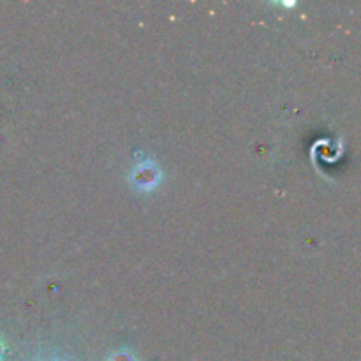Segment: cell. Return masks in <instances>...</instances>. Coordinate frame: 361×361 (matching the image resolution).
<instances>
[{"instance_id": "3957f363", "label": "cell", "mask_w": 361, "mask_h": 361, "mask_svg": "<svg viewBox=\"0 0 361 361\" xmlns=\"http://www.w3.org/2000/svg\"><path fill=\"white\" fill-rule=\"evenodd\" d=\"M2 356H4V344L0 342V360H2Z\"/></svg>"}, {"instance_id": "6da1fadb", "label": "cell", "mask_w": 361, "mask_h": 361, "mask_svg": "<svg viewBox=\"0 0 361 361\" xmlns=\"http://www.w3.org/2000/svg\"><path fill=\"white\" fill-rule=\"evenodd\" d=\"M129 183L140 194H150L157 191L163 183V169L151 157H143L138 160L127 175Z\"/></svg>"}, {"instance_id": "7a4b0ae2", "label": "cell", "mask_w": 361, "mask_h": 361, "mask_svg": "<svg viewBox=\"0 0 361 361\" xmlns=\"http://www.w3.org/2000/svg\"><path fill=\"white\" fill-rule=\"evenodd\" d=\"M108 361H136V356L129 349H117L109 354Z\"/></svg>"}]
</instances>
